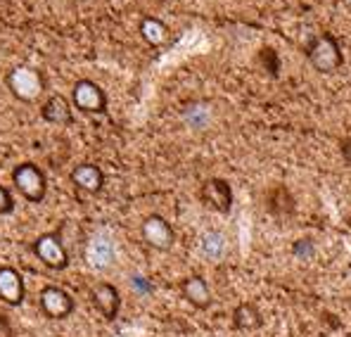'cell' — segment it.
<instances>
[{
    "label": "cell",
    "mask_w": 351,
    "mask_h": 337,
    "mask_svg": "<svg viewBox=\"0 0 351 337\" xmlns=\"http://www.w3.org/2000/svg\"><path fill=\"white\" fill-rule=\"evenodd\" d=\"M306 60L318 74H332V71H337L344 65L342 45H339V40L330 31H323V34H318L308 43Z\"/></svg>",
    "instance_id": "obj_1"
},
{
    "label": "cell",
    "mask_w": 351,
    "mask_h": 337,
    "mask_svg": "<svg viewBox=\"0 0 351 337\" xmlns=\"http://www.w3.org/2000/svg\"><path fill=\"white\" fill-rule=\"evenodd\" d=\"M8 88L17 100L22 102H36L45 91V81L40 76L38 69L34 67H14L12 71L8 74Z\"/></svg>",
    "instance_id": "obj_2"
},
{
    "label": "cell",
    "mask_w": 351,
    "mask_h": 337,
    "mask_svg": "<svg viewBox=\"0 0 351 337\" xmlns=\"http://www.w3.org/2000/svg\"><path fill=\"white\" fill-rule=\"evenodd\" d=\"M12 181H14V188L27 197L29 202H43L45 193H48L45 174L31 162L19 164V167L12 171Z\"/></svg>",
    "instance_id": "obj_3"
},
{
    "label": "cell",
    "mask_w": 351,
    "mask_h": 337,
    "mask_svg": "<svg viewBox=\"0 0 351 337\" xmlns=\"http://www.w3.org/2000/svg\"><path fill=\"white\" fill-rule=\"evenodd\" d=\"M141 235L145 240V245H149L157 252H169L176 242L173 228L162 214H149L141 226Z\"/></svg>",
    "instance_id": "obj_4"
},
{
    "label": "cell",
    "mask_w": 351,
    "mask_h": 337,
    "mask_svg": "<svg viewBox=\"0 0 351 337\" xmlns=\"http://www.w3.org/2000/svg\"><path fill=\"white\" fill-rule=\"evenodd\" d=\"M71 100H74V107L86 114H102L107 110V95L95 81L90 79H79L74 84V91H71Z\"/></svg>",
    "instance_id": "obj_5"
},
{
    "label": "cell",
    "mask_w": 351,
    "mask_h": 337,
    "mask_svg": "<svg viewBox=\"0 0 351 337\" xmlns=\"http://www.w3.org/2000/svg\"><path fill=\"white\" fill-rule=\"evenodd\" d=\"M34 252L40 262L53 271H62L69 266V252H66L64 242L60 240L58 233H45L34 242Z\"/></svg>",
    "instance_id": "obj_6"
},
{
    "label": "cell",
    "mask_w": 351,
    "mask_h": 337,
    "mask_svg": "<svg viewBox=\"0 0 351 337\" xmlns=\"http://www.w3.org/2000/svg\"><path fill=\"white\" fill-rule=\"evenodd\" d=\"M199 200L209 209L219 211V214H230V209H233V188H230V183L226 178H209L199 188Z\"/></svg>",
    "instance_id": "obj_7"
},
{
    "label": "cell",
    "mask_w": 351,
    "mask_h": 337,
    "mask_svg": "<svg viewBox=\"0 0 351 337\" xmlns=\"http://www.w3.org/2000/svg\"><path fill=\"white\" fill-rule=\"evenodd\" d=\"M40 309L48 318H66L74 311V297H71L66 290L58 288V285H48V288L40 290L38 294Z\"/></svg>",
    "instance_id": "obj_8"
},
{
    "label": "cell",
    "mask_w": 351,
    "mask_h": 337,
    "mask_svg": "<svg viewBox=\"0 0 351 337\" xmlns=\"http://www.w3.org/2000/svg\"><path fill=\"white\" fill-rule=\"evenodd\" d=\"M90 299L95 304V309L105 316L107 321H114L121 309V294L112 283H97L90 290Z\"/></svg>",
    "instance_id": "obj_9"
},
{
    "label": "cell",
    "mask_w": 351,
    "mask_h": 337,
    "mask_svg": "<svg viewBox=\"0 0 351 337\" xmlns=\"http://www.w3.org/2000/svg\"><path fill=\"white\" fill-rule=\"evenodd\" d=\"M0 299L10 307H19L24 302V281L17 268L0 266Z\"/></svg>",
    "instance_id": "obj_10"
},
{
    "label": "cell",
    "mask_w": 351,
    "mask_h": 337,
    "mask_svg": "<svg viewBox=\"0 0 351 337\" xmlns=\"http://www.w3.org/2000/svg\"><path fill=\"white\" fill-rule=\"evenodd\" d=\"M180 292H183L185 302L193 304L195 309H209L211 304H214L211 290L202 276H188L180 283Z\"/></svg>",
    "instance_id": "obj_11"
},
{
    "label": "cell",
    "mask_w": 351,
    "mask_h": 337,
    "mask_svg": "<svg viewBox=\"0 0 351 337\" xmlns=\"http://www.w3.org/2000/svg\"><path fill=\"white\" fill-rule=\"evenodd\" d=\"M71 183L76 185L79 190H84V193H100L102 185H105V174H102V169L97 167V164H79L74 171H71Z\"/></svg>",
    "instance_id": "obj_12"
},
{
    "label": "cell",
    "mask_w": 351,
    "mask_h": 337,
    "mask_svg": "<svg viewBox=\"0 0 351 337\" xmlns=\"http://www.w3.org/2000/svg\"><path fill=\"white\" fill-rule=\"evenodd\" d=\"M86 259L93 268H107L114 262V245L107 235H95L86 247Z\"/></svg>",
    "instance_id": "obj_13"
},
{
    "label": "cell",
    "mask_w": 351,
    "mask_h": 337,
    "mask_svg": "<svg viewBox=\"0 0 351 337\" xmlns=\"http://www.w3.org/2000/svg\"><path fill=\"white\" fill-rule=\"evenodd\" d=\"M40 114L48 124H55V126H69L74 121V114H71V105L66 102V97L62 95H53L43 102L40 107Z\"/></svg>",
    "instance_id": "obj_14"
},
{
    "label": "cell",
    "mask_w": 351,
    "mask_h": 337,
    "mask_svg": "<svg viewBox=\"0 0 351 337\" xmlns=\"http://www.w3.org/2000/svg\"><path fill=\"white\" fill-rule=\"evenodd\" d=\"M141 36L145 43H149L152 48H162V45L169 43V27L157 17H143L141 19Z\"/></svg>",
    "instance_id": "obj_15"
},
{
    "label": "cell",
    "mask_w": 351,
    "mask_h": 337,
    "mask_svg": "<svg viewBox=\"0 0 351 337\" xmlns=\"http://www.w3.org/2000/svg\"><path fill=\"white\" fill-rule=\"evenodd\" d=\"M263 318H261V311L254 307L252 302H242L237 304L233 311V325L237 330H256L261 328Z\"/></svg>",
    "instance_id": "obj_16"
},
{
    "label": "cell",
    "mask_w": 351,
    "mask_h": 337,
    "mask_svg": "<svg viewBox=\"0 0 351 337\" xmlns=\"http://www.w3.org/2000/svg\"><path fill=\"white\" fill-rule=\"evenodd\" d=\"M223 247H226V240H223V233L219 231H209L206 235L202 237V252L206 254L209 259H221L223 254Z\"/></svg>",
    "instance_id": "obj_17"
},
{
    "label": "cell",
    "mask_w": 351,
    "mask_h": 337,
    "mask_svg": "<svg viewBox=\"0 0 351 337\" xmlns=\"http://www.w3.org/2000/svg\"><path fill=\"white\" fill-rule=\"evenodd\" d=\"M259 62H261L263 69H266L271 76H278V74H280V60H278V55H276V50H273V48H261Z\"/></svg>",
    "instance_id": "obj_18"
},
{
    "label": "cell",
    "mask_w": 351,
    "mask_h": 337,
    "mask_svg": "<svg viewBox=\"0 0 351 337\" xmlns=\"http://www.w3.org/2000/svg\"><path fill=\"white\" fill-rule=\"evenodd\" d=\"M292 252H294V257H299V259H311L316 250H313L311 240H299V242H294V245H292Z\"/></svg>",
    "instance_id": "obj_19"
},
{
    "label": "cell",
    "mask_w": 351,
    "mask_h": 337,
    "mask_svg": "<svg viewBox=\"0 0 351 337\" xmlns=\"http://www.w3.org/2000/svg\"><path fill=\"white\" fill-rule=\"evenodd\" d=\"M12 209H14L12 195H10V190H8V188H3V185H0V216H3V214H10Z\"/></svg>",
    "instance_id": "obj_20"
},
{
    "label": "cell",
    "mask_w": 351,
    "mask_h": 337,
    "mask_svg": "<svg viewBox=\"0 0 351 337\" xmlns=\"http://www.w3.org/2000/svg\"><path fill=\"white\" fill-rule=\"evenodd\" d=\"M133 285H136L138 290H141V292H149V290H152V285H149L145 278H141V276H133V281H131Z\"/></svg>",
    "instance_id": "obj_21"
}]
</instances>
